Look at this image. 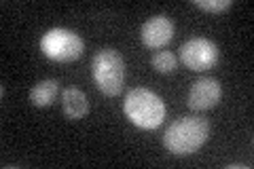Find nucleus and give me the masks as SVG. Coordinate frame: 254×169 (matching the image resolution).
I'll list each match as a JSON object with an SVG mask.
<instances>
[{"label":"nucleus","mask_w":254,"mask_h":169,"mask_svg":"<svg viewBox=\"0 0 254 169\" xmlns=\"http://www.w3.org/2000/svg\"><path fill=\"white\" fill-rule=\"evenodd\" d=\"M150 63H153V68L157 72H161V74H170V72L176 70L178 57L172 51H157L153 55V59H150Z\"/></svg>","instance_id":"10"},{"label":"nucleus","mask_w":254,"mask_h":169,"mask_svg":"<svg viewBox=\"0 0 254 169\" xmlns=\"http://www.w3.org/2000/svg\"><path fill=\"white\" fill-rule=\"evenodd\" d=\"M125 116L142 129H157L165 118V104L157 93L144 87H136L127 93L123 102Z\"/></svg>","instance_id":"2"},{"label":"nucleus","mask_w":254,"mask_h":169,"mask_svg":"<svg viewBox=\"0 0 254 169\" xmlns=\"http://www.w3.org/2000/svg\"><path fill=\"white\" fill-rule=\"evenodd\" d=\"M62 110L68 120H81L89 112V100L81 89L68 87L62 91Z\"/></svg>","instance_id":"8"},{"label":"nucleus","mask_w":254,"mask_h":169,"mask_svg":"<svg viewBox=\"0 0 254 169\" xmlns=\"http://www.w3.org/2000/svg\"><path fill=\"white\" fill-rule=\"evenodd\" d=\"M208 138H210L208 118L199 114H190V116H180L165 129L163 146L176 157H189L195 155L208 142Z\"/></svg>","instance_id":"1"},{"label":"nucleus","mask_w":254,"mask_h":169,"mask_svg":"<svg viewBox=\"0 0 254 169\" xmlns=\"http://www.w3.org/2000/svg\"><path fill=\"white\" fill-rule=\"evenodd\" d=\"M91 74L102 93L117 98L125 83V61L121 53L115 49H100L91 59Z\"/></svg>","instance_id":"3"},{"label":"nucleus","mask_w":254,"mask_h":169,"mask_svg":"<svg viewBox=\"0 0 254 169\" xmlns=\"http://www.w3.org/2000/svg\"><path fill=\"white\" fill-rule=\"evenodd\" d=\"M41 51H43L45 57H49L51 61L70 63V61H76L83 55L85 43L74 30L53 28V30H49V32H45L43 34Z\"/></svg>","instance_id":"4"},{"label":"nucleus","mask_w":254,"mask_h":169,"mask_svg":"<svg viewBox=\"0 0 254 169\" xmlns=\"http://www.w3.org/2000/svg\"><path fill=\"white\" fill-rule=\"evenodd\" d=\"M140 38L144 47L148 49H163L165 45H170L174 38V23L165 15H155L144 21V26L140 30Z\"/></svg>","instance_id":"7"},{"label":"nucleus","mask_w":254,"mask_h":169,"mask_svg":"<svg viewBox=\"0 0 254 169\" xmlns=\"http://www.w3.org/2000/svg\"><path fill=\"white\" fill-rule=\"evenodd\" d=\"M193 6L208 13H225L233 6V0H193Z\"/></svg>","instance_id":"11"},{"label":"nucleus","mask_w":254,"mask_h":169,"mask_svg":"<svg viewBox=\"0 0 254 169\" xmlns=\"http://www.w3.org/2000/svg\"><path fill=\"white\" fill-rule=\"evenodd\" d=\"M222 98V89L220 83L212 76H201L197 78L193 87L189 91V108L195 112H203V110H212Z\"/></svg>","instance_id":"6"},{"label":"nucleus","mask_w":254,"mask_h":169,"mask_svg":"<svg viewBox=\"0 0 254 169\" xmlns=\"http://www.w3.org/2000/svg\"><path fill=\"white\" fill-rule=\"evenodd\" d=\"M60 95V83L55 78H45L30 89V102L36 108H49Z\"/></svg>","instance_id":"9"},{"label":"nucleus","mask_w":254,"mask_h":169,"mask_svg":"<svg viewBox=\"0 0 254 169\" xmlns=\"http://www.w3.org/2000/svg\"><path fill=\"white\" fill-rule=\"evenodd\" d=\"M180 61L193 72L214 68L218 61V47L210 38H189L180 47Z\"/></svg>","instance_id":"5"}]
</instances>
